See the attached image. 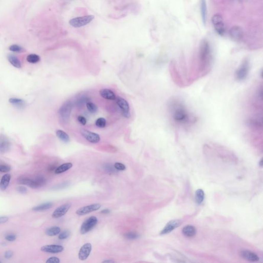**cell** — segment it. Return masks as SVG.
I'll use <instances>...</instances> for the list:
<instances>
[{
	"label": "cell",
	"instance_id": "1",
	"mask_svg": "<svg viewBox=\"0 0 263 263\" xmlns=\"http://www.w3.org/2000/svg\"><path fill=\"white\" fill-rule=\"evenodd\" d=\"M167 110L171 122L178 128L189 130L196 125L199 120L179 98L173 97L169 100Z\"/></svg>",
	"mask_w": 263,
	"mask_h": 263
},
{
	"label": "cell",
	"instance_id": "2",
	"mask_svg": "<svg viewBox=\"0 0 263 263\" xmlns=\"http://www.w3.org/2000/svg\"><path fill=\"white\" fill-rule=\"evenodd\" d=\"M212 49L208 41L204 40L199 47L197 61L191 66L190 74L185 81L187 85L193 83L199 78L206 76L210 72L212 65Z\"/></svg>",
	"mask_w": 263,
	"mask_h": 263
},
{
	"label": "cell",
	"instance_id": "3",
	"mask_svg": "<svg viewBox=\"0 0 263 263\" xmlns=\"http://www.w3.org/2000/svg\"><path fill=\"white\" fill-rule=\"evenodd\" d=\"M250 63L248 59L245 58L238 67L235 72V78L238 81H243L247 78L249 73Z\"/></svg>",
	"mask_w": 263,
	"mask_h": 263
},
{
	"label": "cell",
	"instance_id": "4",
	"mask_svg": "<svg viewBox=\"0 0 263 263\" xmlns=\"http://www.w3.org/2000/svg\"><path fill=\"white\" fill-rule=\"evenodd\" d=\"M46 180L42 176H38L32 179L27 177L19 178L18 183L21 185H26L33 189H37L43 186L45 183Z\"/></svg>",
	"mask_w": 263,
	"mask_h": 263
},
{
	"label": "cell",
	"instance_id": "5",
	"mask_svg": "<svg viewBox=\"0 0 263 263\" xmlns=\"http://www.w3.org/2000/svg\"><path fill=\"white\" fill-rule=\"evenodd\" d=\"M72 102L70 101H67L65 102L59 109V116L61 121H62L63 122H67L69 121L70 113L72 110Z\"/></svg>",
	"mask_w": 263,
	"mask_h": 263
},
{
	"label": "cell",
	"instance_id": "6",
	"mask_svg": "<svg viewBox=\"0 0 263 263\" xmlns=\"http://www.w3.org/2000/svg\"><path fill=\"white\" fill-rule=\"evenodd\" d=\"M94 18L95 17L93 15L79 17L70 19L69 21V23L74 28H81L90 23L94 19Z\"/></svg>",
	"mask_w": 263,
	"mask_h": 263
},
{
	"label": "cell",
	"instance_id": "7",
	"mask_svg": "<svg viewBox=\"0 0 263 263\" xmlns=\"http://www.w3.org/2000/svg\"><path fill=\"white\" fill-rule=\"evenodd\" d=\"M211 22L216 33L219 35H224L225 33V26L222 17L219 14H215L212 17Z\"/></svg>",
	"mask_w": 263,
	"mask_h": 263
},
{
	"label": "cell",
	"instance_id": "8",
	"mask_svg": "<svg viewBox=\"0 0 263 263\" xmlns=\"http://www.w3.org/2000/svg\"><path fill=\"white\" fill-rule=\"evenodd\" d=\"M98 219L96 216H91L82 223L80 228V233L85 234L90 232L97 224Z\"/></svg>",
	"mask_w": 263,
	"mask_h": 263
},
{
	"label": "cell",
	"instance_id": "9",
	"mask_svg": "<svg viewBox=\"0 0 263 263\" xmlns=\"http://www.w3.org/2000/svg\"><path fill=\"white\" fill-rule=\"evenodd\" d=\"M80 133L86 141L92 143H97L100 141L99 135L95 133L92 132L85 129H81Z\"/></svg>",
	"mask_w": 263,
	"mask_h": 263
},
{
	"label": "cell",
	"instance_id": "10",
	"mask_svg": "<svg viewBox=\"0 0 263 263\" xmlns=\"http://www.w3.org/2000/svg\"><path fill=\"white\" fill-rule=\"evenodd\" d=\"M101 205L99 204H94L92 205H88L78 209L76 211V213L78 215L82 216L98 210L101 208Z\"/></svg>",
	"mask_w": 263,
	"mask_h": 263
},
{
	"label": "cell",
	"instance_id": "11",
	"mask_svg": "<svg viewBox=\"0 0 263 263\" xmlns=\"http://www.w3.org/2000/svg\"><path fill=\"white\" fill-rule=\"evenodd\" d=\"M11 147L12 143L8 137L4 135H0V154L8 153Z\"/></svg>",
	"mask_w": 263,
	"mask_h": 263
},
{
	"label": "cell",
	"instance_id": "12",
	"mask_svg": "<svg viewBox=\"0 0 263 263\" xmlns=\"http://www.w3.org/2000/svg\"><path fill=\"white\" fill-rule=\"evenodd\" d=\"M181 224V220H175L170 221L167 223L164 229L160 233V235L167 234L173 231L176 228H178Z\"/></svg>",
	"mask_w": 263,
	"mask_h": 263
},
{
	"label": "cell",
	"instance_id": "13",
	"mask_svg": "<svg viewBox=\"0 0 263 263\" xmlns=\"http://www.w3.org/2000/svg\"><path fill=\"white\" fill-rule=\"evenodd\" d=\"M70 207H71V204L69 203H66L61 205L60 207H58L54 211L52 214V217L54 218H58L64 216L66 213L68 212Z\"/></svg>",
	"mask_w": 263,
	"mask_h": 263
},
{
	"label": "cell",
	"instance_id": "14",
	"mask_svg": "<svg viewBox=\"0 0 263 263\" xmlns=\"http://www.w3.org/2000/svg\"><path fill=\"white\" fill-rule=\"evenodd\" d=\"M229 34L230 37L235 41H241L244 36L243 30L241 28L238 26H233L230 29Z\"/></svg>",
	"mask_w": 263,
	"mask_h": 263
},
{
	"label": "cell",
	"instance_id": "15",
	"mask_svg": "<svg viewBox=\"0 0 263 263\" xmlns=\"http://www.w3.org/2000/svg\"><path fill=\"white\" fill-rule=\"evenodd\" d=\"M92 249V245L90 243H86L83 245L80 248L79 252V259L81 261H84L87 259L91 252Z\"/></svg>",
	"mask_w": 263,
	"mask_h": 263
},
{
	"label": "cell",
	"instance_id": "16",
	"mask_svg": "<svg viewBox=\"0 0 263 263\" xmlns=\"http://www.w3.org/2000/svg\"><path fill=\"white\" fill-rule=\"evenodd\" d=\"M241 256L243 259L250 262H256L259 260V257L257 254L248 250H243L240 253Z\"/></svg>",
	"mask_w": 263,
	"mask_h": 263
},
{
	"label": "cell",
	"instance_id": "17",
	"mask_svg": "<svg viewBox=\"0 0 263 263\" xmlns=\"http://www.w3.org/2000/svg\"><path fill=\"white\" fill-rule=\"evenodd\" d=\"M41 250L44 252L51 254H58L64 250V247L60 245H48L42 247Z\"/></svg>",
	"mask_w": 263,
	"mask_h": 263
},
{
	"label": "cell",
	"instance_id": "18",
	"mask_svg": "<svg viewBox=\"0 0 263 263\" xmlns=\"http://www.w3.org/2000/svg\"><path fill=\"white\" fill-rule=\"evenodd\" d=\"M116 103L120 109L122 110V114L130 112V107L128 102L122 98L118 97L116 98Z\"/></svg>",
	"mask_w": 263,
	"mask_h": 263
},
{
	"label": "cell",
	"instance_id": "19",
	"mask_svg": "<svg viewBox=\"0 0 263 263\" xmlns=\"http://www.w3.org/2000/svg\"><path fill=\"white\" fill-rule=\"evenodd\" d=\"M182 233L187 238H193L196 234V229L192 225H187L183 227Z\"/></svg>",
	"mask_w": 263,
	"mask_h": 263
},
{
	"label": "cell",
	"instance_id": "20",
	"mask_svg": "<svg viewBox=\"0 0 263 263\" xmlns=\"http://www.w3.org/2000/svg\"><path fill=\"white\" fill-rule=\"evenodd\" d=\"M99 94L102 97L105 99L114 100L116 98L115 93L112 90L107 88H104L100 90Z\"/></svg>",
	"mask_w": 263,
	"mask_h": 263
},
{
	"label": "cell",
	"instance_id": "21",
	"mask_svg": "<svg viewBox=\"0 0 263 263\" xmlns=\"http://www.w3.org/2000/svg\"><path fill=\"white\" fill-rule=\"evenodd\" d=\"M200 10L203 23L206 24L207 20V6L206 0H200Z\"/></svg>",
	"mask_w": 263,
	"mask_h": 263
},
{
	"label": "cell",
	"instance_id": "22",
	"mask_svg": "<svg viewBox=\"0 0 263 263\" xmlns=\"http://www.w3.org/2000/svg\"><path fill=\"white\" fill-rule=\"evenodd\" d=\"M9 102L14 107L20 109H24L26 107L25 101L24 100L18 98H11L9 99Z\"/></svg>",
	"mask_w": 263,
	"mask_h": 263
},
{
	"label": "cell",
	"instance_id": "23",
	"mask_svg": "<svg viewBox=\"0 0 263 263\" xmlns=\"http://www.w3.org/2000/svg\"><path fill=\"white\" fill-rule=\"evenodd\" d=\"M10 179L11 175L9 174H6L3 176L0 182V188L2 190L4 191L7 188L9 185Z\"/></svg>",
	"mask_w": 263,
	"mask_h": 263
},
{
	"label": "cell",
	"instance_id": "24",
	"mask_svg": "<svg viewBox=\"0 0 263 263\" xmlns=\"http://www.w3.org/2000/svg\"><path fill=\"white\" fill-rule=\"evenodd\" d=\"M72 164L71 162H68V163H65V164H62V165L59 166L58 167L55 169V174H58L62 173L63 172H66L68 170L70 169V168L72 167Z\"/></svg>",
	"mask_w": 263,
	"mask_h": 263
},
{
	"label": "cell",
	"instance_id": "25",
	"mask_svg": "<svg viewBox=\"0 0 263 263\" xmlns=\"http://www.w3.org/2000/svg\"><path fill=\"white\" fill-rule=\"evenodd\" d=\"M8 60L12 66L15 67L16 68H20L21 67L22 64L21 61H20L18 57L15 56L14 55H8Z\"/></svg>",
	"mask_w": 263,
	"mask_h": 263
},
{
	"label": "cell",
	"instance_id": "26",
	"mask_svg": "<svg viewBox=\"0 0 263 263\" xmlns=\"http://www.w3.org/2000/svg\"><path fill=\"white\" fill-rule=\"evenodd\" d=\"M195 199L197 204H201L205 199V193L202 189H199L195 192Z\"/></svg>",
	"mask_w": 263,
	"mask_h": 263
},
{
	"label": "cell",
	"instance_id": "27",
	"mask_svg": "<svg viewBox=\"0 0 263 263\" xmlns=\"http://www.w3.org/2000/svg\"><path fill=\"white\" fill-rule=\"evenodd\" d=\"M53 207V203L51 202L49 203H44L41 205H38L37 206L33 207V210L35 211H43L47 210L48 209H51Z\"/></svg>",
	"mask_w": 263,
	"mask_h": 263
},
{
	"label": "cell",
	"instance_id": "28",
	"mask_svg": "<svg viewBox=\"0 0 263 263\" xmlns=\"http://www.w3.org/2000/svg\"><path fill=\"white\" fill-rule=\"evenodd\" d=\"M56 135L58 137L61 141H62L63 142L67 143L70 141V138L68 134L62 130H57L56 131Z\"/></svg>",
	"mask_w": 263,
	"mask_h": 263
},
{
	"label": "cell",
	"instance_id": "29",
	"mask_svg": "<svg viewBox=\"0 0 263 263\" xmlns=\"http://www.w3.org/2000/svg\"><path fill=\"white\" fill-rule=\"evenodd\" d=\"M61 231V229L59 227H53L47 229L45 231V234L49 236L57 235L59 234Z\"/></svg>",
	"mask_w": 263,
	"mask_h": 263
},
{
	"label": "cell",
	"instance_id": "30",
	"mask_svg": "<svg viewBox=\"0 0 263 263\" xmlns=\"http://www.w3.org/2000/svg\"><path fill=\"white\" fill-rule=\"evenodd\" d=\"M26 60L28 61V62L32 63V64H35V63L39 62V61H40V57L39 55L32 54L28 55L27 58H26Z\"/></svg>",
	"mask_w": 263,
	"mask_h": 263
},
{
	"label": "cell",
	"instance_id": "31",
	"mask_svg": "<svg viewBox=\"0 0 263 263\" xmlns=\"http://www.w3.org/2000/svg\"><path fill=\"white\" fill-rule=\"evenodd\" d=\"M86 107L88 111L92 114L96 113L98 111V107L95 104H93L91 102H88L86 103Z\"/></svg>",
	"mask_w": 263,
	"mask_h": 263
},
{
	"label": "cell",
	"instance_id": "32",
	"mask_svg": "<svg viewBox=\"0 0 263 263\" xmlns=\"http://www.w3.org/2000/svg\"><path fill=\"white\" fill-rule=\"evenodd\" d=\"M9 49L11 51L14 53H22L24 51V49L23 47L18 45V44H13L10 46Z\"/></svg>",
	"mask_w": 263,
	"mask_h": 263
},
{
	"label": "cell",
	"instance_id": "33",
	"mask_svg": "<svg viewBox=\"0 0 263 263\" xmlns=\"http://www.w3.org/2000/svg\"><path fill=\"white\" fill-rule=\"evenodd\" d=\"M96 125L100 128H104L106 125V120L104 118H99L96 121Z\"/></svg>",
	"mask_w": 263,
	"mask_h": 263
},
{
	"label": "cell",
	"instance_id": "34",
	"mask_svg": "<svg viewBox=\"0 0 263 263\" xmlns=\"http://www.w3.org/2000/svg\"><path fill=\"white\" fill-rule=\"evenodd\" d=\"M125 237L128 240H135L138 238L139 235L135 232H128L125 234Z\"/></svg>",
	"mask_w": 263,
	"mask_h": 263
},
{
	"label": "cell",
	"instance_id": "35",
	"mask_svg": "<svg viewBox=\"0 0 263 263\" xmlns=\"http://www.w3.org/2000/svg\"><path fill=\"white\" fill-rule=\"evenodd\" d=\"M70 235V231H67V230H65V231H64L62 232H61L60 234H59V235L58 236L59 239L61 240H65V239H66L67 238H68Z\"/></svg>",
	"mask_w": 263,
	"mask_h": 263
},
{
	"label": "cell",
	"instance_id": "36",
	"mask_svg": "<svg viewBox=\"0 0 263 263\" xmlns=\"http://www.w3.org/2000/svg\"><path fill=\"white\" fill-rule=\"evenodd\" d=\"M114 168L115 169L118 171H124L126 169V167L123 164L120 162H116L114 164Z\"/></svg>",
	"mask_w": 263,
	"mask_h": 263
},
{
	"label": "cell",
	"instance_id": "37",
	"mask_svg": "<svg viewBox=\"0 0 263 263\" xmlns=\"http://www.w3.org/2000/svg\"><path fill=\"white\" fill-rule=\"evenodd\" d=\"M11 168L6 164H0V172L3 173H8L10 171Z\"/></svg>",
	"mask_w": 263,
	"mask_h": 263
},
{
	"label": "cell",
	"instance_id": "38",
	"mask_svg": "<svg viewBox=\"0 0 263 263\" xmlns=\"http://www.w3.org/2000/svg\"><path fill=\"white\" fill-rule=\"evenodd\" d=\"M5 239L9 242H14L17 239V236L14 234H8L5 236Z\"/></svg>",
	"mask_w": 263,
	"mask_h": 263
},
{
	"label": "cell",
	"instance_id": "39",
	"mask_svg": "<svg viewBox=\"0 0 263 263\" xmlns=\"http://www.w3.org/2000/svg\"><path fill=\"white\" fill-rule=\"evenodd\" d=\"M60 262V259L57 257H49V259H47L46 261V263H59Z\"/></svg>",
	"mask_w": 263,
	"mask_h": 263
},
{
	"label": "cell",
	"instance_id": "40",
	"mask_svg": "<svg viewBox=\"0 0 263 263\" xmlns=\"http://www.w3.org/2000/svg\"><path fill=\"white\" fill-rule=\"evenodd\" d=\"M17 190L19 193H21V194H25L28 192L27 189L23 186H19L17 188Z\"/></svg>",
	"mask_w": 263,
	"mask_h": 263
},
{
	"label": "cell",
	"instance_id": "41",
	"mask_svg": "<svg viewBox=\"0 0 263 263\" xmlns=\"http://www.w3.org/2000/svg\"><path fill=\"white\" fill-rule=\"evenodd\" d=\"M78 121L80 123L81 125H85L86 123V119L85 117L82 116H79L78 117Z\"/></svg>",
	"mask_w": 263,
	"mask_h": 263
},
{
	"label": "cell",
	"instance_id": "42",
	"mask_svg": "<svg viewBox=\"0 0 263 263\" xmlns=\"http://www.w3.org/2000/svg\"><path fill=\"white\" fill-rule=\"evenodd\" d=\"M88 98H87L86 97L80 98H79V99H78V100L77 101V104H78V105L82 104L85 103L86 102L88 101Z\"/></svg>",
	"mask_w": 263,
	"mask_h": 263
},
{
	"label": "cell",
	"instance_id": "43",
	"mask_svg": "<svg viewBox=\"0 0 263 263\" xmlns=\"http://www.w3.org/2000/svg\"><path fill=\"white\" fill-rule=\"evenodd\" d=\"M13 252L11 250H8L7 251L5 252L4 254V257L6 259H9L12 256H13Z\"/></svg>",
	"mask_w": 263,
	"mask_h": 263
},
{
	"label": "cell",
	"instance_id": "44",
	"mask_svg": "<svg viewBox=\"0 0 263 263\" xmlns=\"http://www.w3.org/2000/svg\"><path fill=\"white\" fill-rule=\"evenodd\" d=\"M9 218L7 216H1L0 217V225L7 222Z\"/></svg>",
	"mask_w": 263,
	"mask_h": 263
},
{
	"label": "cell",
	"instance_id": "45",
	"mask_svg": "<svg viewBox=\"0 0 263 263\" xmlns=\"http://www.w3.org/2000/svg\"><path fill=\"white\" fill-rule=\"evenodd\" d=\"M110 212H111V211H110L109 209H104V210L101 211V213H103V214H109Z\"/></svg>",
	"mask_w": 263,
	"mask_h": 263
},
{
	"label": "cell",
	"instance_id": "46",
	"mask_svg": "<svg viewBox=\"0 0 263 263\" xmlns=\"http://www.w3.org/2000/svg\"><path fill=\"white\" fill-rule=\"evenodd\" d=\"M115 262L112 260H104V261L102 262V263H114Z\"/></svg>",
	"mask_w": 263,
	"mask_h": 263
},
{
	"label": "cell",
	"instance_id": "47",
	"mask_svg": "<svg viewBox=\"0 0 263 263\" xmlns=\"http://www.w3.org/2000/svg\"><path fill=\"white\" fill-rule=\"evenodd\" d=\"M262 162H263V160L262 159L261 160V161H260V162H259V165L261 166H263V163H262Z\"/></svg>",
	"mask_w": 263,
	"mask_h": 263
},
{
	"label": "cell",
	"instance_id": "48",
	"mask_svg": "<svg viewBox=\"0 0 263 263\" xmlns=\"http://www.w3.org/2000/svg\"><path fill=\"white\" fill-rule=\"evenodd\" d=\"M1 262L0 261V263H1Z\"/></svg>",
	"mask_w": 263,
	"mask_h": 263
}]
</instances>
